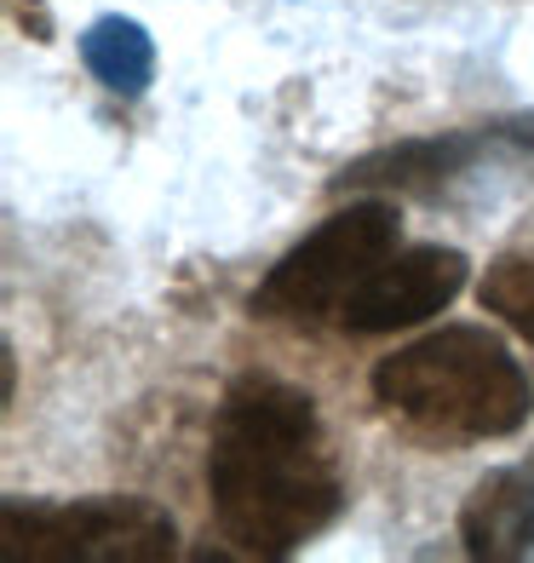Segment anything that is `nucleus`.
<instances>
[{"label":"nucleus","mask_w":534,"mask_h":563,"mask_svg":"<svg viewBox=\"0 0 534 563\" xmlns=\"http://www.w3.org/2000/svg\"><path fill=\"white\" fill-rule=\"evenodd\" d=\"M81 64L104 92L115 98H144L156 81V41L133 18H98L81 35Z\"/></svg>","instance_id":"8"},{"label":"nucleus","mask_w":534,"mask_h":563,"mask_svg":"<svg viewBox=\"0 0 534 563\" xmlns=\"http://www.w3.org/2000/svg\"><path fill=\"white\" fill-rule=\"evenodd\" d=\"M374 402L402 426L443 443L518 438L534 415V386L500 334L471 322L437 328L414 345L379 356Z\"/></svg>","instance_id":"2"},{"label":"nucleus","mask_w":534,"mask_h":563,"mask_svg":"<svg viewBox=\"0 0 534 563\" xmlns=\"http://www.w3.org/2000/svg\"><path fill=\"white\" fill-rule=\"evenodd\" d=\"M208 506L236 558H293L345 511V472L316 397L276 374L224 386L208 438Z\"/></svg>","instance_id":"1"},{"label":"nucleus","mask_w":534,"mask_h":563,"mask_svg":"<svg viewBox=\"0 0 534 563\" xmlns=\"http://www.w3.org/2000/svg\"><path fill=\"white\" fill-rule=\"evenodd\" d=\"M466 253L460 247H402L386 253L363 282L351 288V299L340 305V328L356 340H374V334H397V328H414L425 317L448 311L466 288Z\"/></svg>","instance_id":"5"},{"label":"nucleus","mask_w":534,"mask_h":563,"mask_svg":"<svg viewBox=\"0 0 534 563\" xmlns=\"http://www.w3.org/2000/svg\"><path fill=\"white\" fill-rule=\"evenodd\" d=\"M12 7H18V0H12Z\"/></svg>","instance_id":"10"},{"label":"nucleus","mask_w":534,"mask_h":563,"mask_svg":"<svg viewBox=\"0 0 534 563\" xmlns=\"http://www.w3.org/2000/svg\"><path fill=\"white\" fill-rule=\"evenodd\" d=\"M460 547L477 563L534 558V449L512 466L477 477V489L460 506Z\"/></svg>","instance_id":"7"},{"label":"nucleus","mask_w":534,"mask_h":563,"mask_svg":"<svg viewBox=\"0 0 534 563\" xmlns=\"http://www.w3.org/2000/svg\"><path fill=\"white\" fill-rule=\"evenodd\" d=\"M173 552V511L138 495L0 500V563H167Z\"/></svg>","instance_id":"3"},{"label":"nucleus","mask_w":534,"mask_h":563,"mask_svg":"<svg viewBox=\"0 0 534 563\" xmlns=\"http://www.w3.org/2000/svg\"><path fill=\"white\" fill-rule=\"evenodd\" d=\"M397 236H402L397 201H386V196L351 201V208L327 213L311 236L299 247H288L265 271V282L247 299V311L265 322H293V328H316L327 317H340V305L351 299L356 282L386 260V253H397Z\"/></svg>","instance_id":"4"},{"label":"nucleus","mask_w":534,"mask_h":563,"mask_svg":"<svg viewBox=\"0 0 534 563\" xmlns=\"http://www.w3.org/2000/svg\"><path fill=\"white\" fill-rule=\"evenodd\" d=\"M494 139L471 126V133H431V139H402V144H386V150H368L356 156L351 167L334 173L327 190H379V196H437L448 190L460 173H471L482 162V150Z\"/></svg>","instance_id":"6"},{"label":"nucleus","mask_w":534,"mask_h":563,"mask_svg":"<svg viewBox=\"0 0 534 563\" xmlns=\"http://www.w3.org/2000/svg\"><path fill=\"white\" fill-rule=\"evenodd\" d=\"M482 311H494L512 334L534 345V253H500L477 282Z\"/></svg>","instance_id":"9"}]
</instances>
